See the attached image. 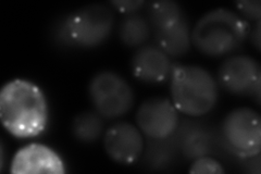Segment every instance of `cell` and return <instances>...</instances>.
Listing matches in <instances>:
<instances>
[{
	"mask_svg": "<svg viewBox=\"0 0 261 174\" xmlns=\"http://www.w3.org/2000/svg\"><path fill=\"white\" fill-rule=\"evenodd\" d=\"M0 119L14 137L42 134L48 122V106L42 89L25 80L8 82L0 92Z\"/></svg>",
	"mask_w": 261,
	"mask_h": 174,
	"instance_id": "1",
	"label": "cell"
},
{
	"mask_svg": "<svg viewBox=\"0 0 261 174\" xmlns=\"http://www.w3.org/2000/svg\"><path fill=\"white\" fill-rule=\"evenodd\" d=\"M249 32V23L241 15L219 8L202 15L195 24L192 43L203 55L222 57L238 51Z\"/></svg>",
	"mask_w": 261,
	"mask_h": 174,
	"instance_id": "2",
	"label": "cell"
},
{
	"mask_svg": "<svg viewBox=\"0 0 261 174\" xmlns=\"http://www.w3.org/2000/svg\"><path fill=\"white\" fill-rule=\"evenodd\" d=\"M171 97L176 110L190 117H200L214 109L218 85L211 74L197 65H173Z\"/></svg>",
	"mask_w": 261,
	"mask_h": 174,
	"instance_id": "3",
	"label": "cell"
},
{
	"mask_svg": "<svg viewBox=\"0 0 261 174\" xmlns=\"http://www.w3.org/2000/svg\"><path fill=\"white\" fill-rule=\"evenodd\" d=\"M114 24L111 8L92 5L65 16L56 29V38L62 45L93 48L109 37Z\"/></svg>",
	"mask_w": 261,
	"mask_h": 174,
	"instance_id": "4",
	"label": "cell"
},
{
	"mask_svg": "<svg viewBox=\"0 0 261 174\" xmlns=\"http://www.w3.org/2000/svg\"><path fill=\"white\" fill-rule=\"evenodd\" d=\"M221 134L226 149L242 159L256 157L261 148V119L250 108H238L223 120Z\"/></svg>",
	"mask_w": 261,
	"mask_h": 174,
	"instance_id": "5",
	"label": "cell"
},
{
	"mask_svg": "<svg viewBox=\"0 0 261 174\" xmlns=\"http://www.w3.org/2000/svg\"><path fill=\"white\" fill-rule=\"evenodd\" d=\"M88 94L96 112L106 119L120 118L134 105L132 87L112 71L97 73L89 83Z\"/></svg>",
	"mask_w": 261,
	"mask_h": 174,
	"instance_id": "6",
	"label": "cell"
},
{
	"mask_svg": "<svg viewBox=\"0 0 261 174\" xmlns=\"http://www.w3.org/2000/svg\"><path fill=\"white\" fill-rule=\"evenodd\" d=\"M219 83L228 93L256 97L260 102L261 70L259 63L248 56H233L219 69Z\"/></svg>",
	"mask_w": 261,
	"mask_h": 174,
	"instance_id": "7",
	"label": "cell"
},
{
	"mask_svg": "<svg viewBox=\"0 0 261 174\" xmlns=\"http://www.w3.org/2000/svg\"><path fill=\"white\" fill-rule=\"evenodd\" d=\"M136 123L150 139L167 138L173 135L178 127V113L169 99L149 98L138 108Z\"/></svg>",
	"mask_w": 261,
	"mask_h": 174,
	"instance_id": "8",
	"label": "cell"
},
{
	"mask_svg": "<svg viewBox=\"0 0 261 174\" xmlns=\"http://www.w3.org/2000/svg\"><path fill=\"white\" fill-rule=\"evenodd\" d=\"M105 149L112 160L130 164L140 158L144 151V138L136 127L127 122H118L105 134Z\"/></svg>",
	"mask_w": 261,
	"mask_h": 174,
	"instance_id": "9",
	"label": "cell"
},
{
	"mask_svg": "<svg viewBox=\"0 0 261 174\" xmlns=\"http://www.w3.org/2000/svg\"><path fill=\"white\" fill-rule=\"evenodd\" d=\"M10 171L16 174H60L64 173L65 169L59 155L51 148L31 144L15 154Z\"/></svg>",
	"mask_w": 261,
	"mask_h": 174,
	"instance_id": "10",
	"label": "cell"
},
{
	"mask_svg": "<svg viewBox=\"0 0 261 174\" xmlns=\"http://www.w3.org/2000/svg\"><path fill=\"white\" fill-rule=\"evenodd\" d=\"M134 76L146 83H161L171 77L173 64L169 56L157 45H144L132 58Z\"/></svg>",
	"mask_w": 261,
	"mask_h": 174,
	"instance_id": "11",
	"label": "cell"
},
{
	"mask_svg": "<svg viewBox=\"0 0 261 174\" xmlns=\"http://www.w3.org/2000/svg\"><path fill=\"white\" fill-rule=\"evenodd\" d=\"M178 151L189 160H195L208 156L214 149V138L211 132L196 121L178 123L174 132Z\"/></svg>",
	"mask_w": 261,
	"mask_h": 174,
	"instance_id": "12",
	"label": "cell"
},
{
	"mask_svg": "<svg viewBox=\"0 0 261 174\" xmlns=\"http://www.w3.org/2000/svg\"><path fill=\"white\" fill-rule=\"evenodd\" d=\"M157 46L168 56L181 57L190 51L192 32L186 18L154 32Z\"/></svg>",
	"mask_w": 261,
	"mask_h": 174,
	"instance_id": "13",
	"label": "cell"
},
{
	"mask_svg": "<svg viewBox=\"0 0 261 174\" xmlns=\"http://www.w3.org/2000/svg\"><path fill=\"white\" fill-rule=\"evenodd\" d=\"M151 27L146 18L134 13L128 14L120 24L119 35L122 43L128 47H142L149 39Z\"/></svg>",
	"mask_w": 261,
	"mask_h": 174,
	"instance_id": "14",
	"label": "cell"
},
{
	"mask_svg": "<svg viewBox=\"0 0 261 174\" xmlns=\"http://www.w3.org/2000/svg\"><path fill=\"white\" fill-rule=\"evenodd\" d=\"M147 13H148L147 20L153 32L165 29L185 16L181 6L171 0L149 4Z\"/></svg>",
	"mask_w": 261,
	"mask_h": 174,
	"instance_id": "15",
	"label": "cell"
},
{
	"mask_svg": "<svg viewBox=\"0 0 261 174\" xmlns=\"http://www.w3.org/2000/svg\"><path fill=\"white\" fill-rule=\"evenodd\" d=\"M177 152L179 151L174 134L167 138L151 139L147 147V164L156 170L165 169L173 161Z\"/></svg>",
	"mask_w": 261,
	"mask_h": 174,
	"instance_id": "16",
	"label": "cell"
},
{
	"mask_svg": "<svg viewBox=\"0 0 261 174\" xmlns=\"http://www.w3.org/2000/svg\"><path fill=\"white\" fill-rule=\"evenodd\" d=\"M73 134L80 142L93 143L99 138L103 130L102 117L97 112L85 111L77 114L73 121Z\"/></svg>",
	"mask_w": 261,
	"mask_h": 174,
	"instance_id": "17",
	"label": "cell"
},
{
	"mask_svg": "<svg viewBox=\"0 0 261 174\" xmlns=\"http://www.w3.org/2000/svg\"><path fill=\"white\" fill-rule=\"evenodd\" d=\"M191 173H200V174H220L224 173V169L221 163L211 157L205 156L200 158L195 159L192 167L190 169Z\"/></svg>",
	"mask_w": 261,
	"mask_h": 174,
	"instance_id": "18",
	"label": "cell"
},
{
	"mask_svg": "<svg viewBox=\"0 0 261 174\" xmlns=\"http://www.w3.org/2000/svg\"><path fill=\"white\" fill-rule=\"evenodd\" d=\"M236 7L247 19L260 22V2L259 0H249V2H239Z\"/></svg>",
	"mask_w": 261,
	"mask_h": 174,
	"instance_id": "19",
	"label": "cell"
},
{
	"mask_svg": "<svg viewBox=\"0 0 261 174\" xmlns=\"http://www.w3.org/2000/svg\"><path fill=\"white\" fill-rule=\"evenodd\" d=\"M111 5L116 7L120 12L134 14L145 5V2L143 0H118V2H112Z\"/></svg>",
	"mask_w": 261,
	"mask_h": 174,
	"instance_id": "20",
	"label": "cell"
},
{
	"mask_svg": "<svg viewBox=\"0 0 261 174\" xmlns=\"http://www.w3.org/2000/svg\"><path fill=\"white\" fill-rule=\"evenodd\" d=\"M251 40H252V44H254L256 46V48L259 51V49H260V22H257L256 29L252 31Z\"/></svg>",
	"mask_w": 261,
	"mask_h": 174,
	"instance_id": "21",
	"label": "cell"
}]
</instances>
